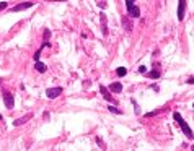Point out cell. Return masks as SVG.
Returning <instances> with one entry per match:
<instances>
[{"label": "cell", "mask_w": 194, "mask_h": 151, "mask_svg": "<svg viewBox=\"0 0 194 151\" xmlns=\"http://www.w3.org/2000/svg\"><path fill=\"white\" fill-rule=\"evenodd\" d=\"M173 119H175L176 120V123H178L179 127H181V130H183V133H184L186 136H188V138H194V133H193V130H191V127L188 125V123H186L184 120H183V117H181V114H179V112H173Z\"/></svg>", "instance_id": "obj_1"}, {"label": "cell", "mask_w": 194, "mask_h": 151, "mask_svg": "<svg viewBox=\"0 0 194 151\" xmlns=\"http://www.w3.org/2000/svg\"><path fill=\"white\" fill-rule=\"evenodd\" d=\"M126 8H127V12H129L131 18H139V16H140V10H139V7L134 5V2L127 0V2H126Z\"/></svg>", "instance_id": "obj_2"}, {"label": "cell", "mask_w": 194, "mask_h": 151, "mask_svg": "<svg viewBox=\"0 0 194 151\" xmlns=\"http://www.w3.org/2000/svg\"><path fill=\"white\" fill-rule=\"evenodd\" d=\"M3 102H5L7 109H13L15 107V99H13V94L10 91H3Z\"/></svg>", "instance_id": "obj_3"}, {"label": "cell", "mask_w": 194, "mask_h": 151, "mask_svg": "<svg viewBox=\"0 0 194 151\" xmlns=\"http://www.w3.org/2000/svg\"><path fill=\"white\" fill-rule=\"evenodd\" d=\"M59 94H62V88L60 86H55V88H47L46 90V96L49 99H55Z\"/></svg>", "instance_id": "obj_4"}, {"label": "cell", "mask_w": 194, "mask_h": 151, "mask_svg": "<svg viewBox=\"0 0 194 151\" xmlns=\"http://www.w3.org/2000/svg\"><path fill=\"white\" fill-rule=\"evenodd\" d=\"M184 10H186V0H179L178 2V20L179 21L184 18Z\"/></svg>", "instance_id": "obj_5"}, {"label": "cell", "mask_w": 194, "mask_h": 151, "mask_svg": "<svg viewBox=\"0 0 194 151\" xmlns=\"http://www.w3.org/2000/svg\"><path fill=\"white\" fill-rule=\"evenodd\" d=\"M100 91H101V94H103V98L106 99V101H109V102H113V104H116L114 102V99H113V96L109 94V90L106 86H103V85H100Z\"/></svg>", "instance_id": "obj_6"}, {"label": "cell", "mask_w": 194, "mask_h": 151, "mask_svg": "<svg viewBox=\"0 0 194 151\" xmlns=\"http://www.w3.org/2000/svg\"><path fill=\"white\" fill-rule=\"evenodd\" d=\"M34 3L33 2H23V3H20V5H15L12 8V12H21V10H26V8H31Z\"/></svg>", "instance_id": "obj_7"}, {"label": "cell", "mask_w": 194, "mask_h": 151, "mask_svg": "<svg viewBox=\"0 0 194 151\" xmlns=\"http://www.w3.org/2000/svg\"><path fill=\"white\" fill-rule=\"evenodd\" d=\"M121 23H122V28L124 29H127V31H132V28H134V26H132V21H131V18H129V15H124L122 16V20H121Z\"/></svg>", "instance_id": "obj_8"}, {"label": "cell", "mask_w": 194, "mask_h": 151, "mask_svg": "<svg viewBox=\"0 0 194 151\" xmlns=\"http://www.w3.org/2000/svg\"><path fill=\"white\" fill-rule=\"evenodd\" d=\"M30 119H33V114H26V115H23V117H20V119H16V120H13V125L15 127H18V125H23V123H26Z\"/></svg>", "instance_id": "obj_9"}, {"label": "cell", "mask_w": 194, "mask_h": 151, "mask_svg": "<svg viewBox=\"0 0 194 151\" xmlns=\"http://www.w3.org/2000/svg\"><path fill=\"white\" fill-rule=\"evenodd\" d=\"M109 91H113V93H121V91H122V85H121V83H111Z\"/></svg>", "instance_id": "obj_10"}, {"label": "cell", "mask_w": 194, "mask_h": 151, "mask_svg": "<svg viewBox=\"0 0 194 151\" xmlns=\"http://www.w3.org/2000/svg\"><path fill=\"white\" fill-rule=\"evenodd\" d=\"M34 68H36L39 73H44L47 67H46V63H43V62H36V63H34Z\"/></svg>", "instance_id": "obj_11"}, {"label": "cell", "mask_w": 194, "mask_h": 151, "mask_svg": "<svg viewBox=\"0 0 194 151\" xmlns=\"http://www.w3.org/2000/svg\"><path fill=\"white\" fill-rule=\"evenodd\" d=\"M100 18H101V23H103V34H108V26H106V15H105V13H101V15H100Z\"/></svg>", "instance_id": "obj_12"}, {"label": "cell", "mask_w": 194, "mask_h": 151, "mask_svg": "<svg viewBox=\"0 0 194 151\" xmlns=\"http://www.w3.org/2000/svg\"><path fill=\"white\" fill-rule=\"evenodd\" d=\"M160 71H158V70H152V71H148V73H147V77L148 78H153V80H157V78H160Z\"/></svg>", "instance_id": "obj_13"}, {"label": "cell", "mask_w": 194, "mask_h": 151, "mask_svg": "<svg viewBox=\"0 0 194 151\" xmlns=\"http://www.w3.org/2000/svg\"><path fill=\"white\" fill-rule=\"evenodd\" d=\"M126 73H127V68H124V67H119V68L116 70V75H117V77H124Z\"/></svg>", "instance_id": "obj_14"}, {"label": "cell", "mask_w": 194, "mask_h": 151, "mask_svg": "<svg viewBox=\"0 0 194 151\" xmlns=\"http://www.w3.org/2000/svg\"><path fill=\"white\" fill-rule=\"evenodd\" d=\"M108 111L109 112H114V114H122V111H121V109H117V107H113V106H109V107H108Z\"/></svg>", "instance_id": "obj_15"}, {"label": "cell", "mask_w": 194, "mask_h": 151, "mask_svg": "<svg viewBox=\"0 0 194 151\" xmlns=\"http://www.w3.org/2000/svg\"><path fill=\"white\" fill-rule=\"evenodd\" d=\"M158 112H160V111H153V112H147V114H145V117H153V115H157L158 114Z\"/></svg>", "instance_id": "obj_16"}, {"label": "cell", "mask_w": 194, "mask_h": 151, "mask_svg": "<svg viewBox=\"0 0 194 151\" xmlns=\"http://www.w3.org/2000/svg\"><path fill=\"white\" fill-rule=\"evenodd\" d=\"M132 104H134V107H136V109H134V111H136V114H139V112H140V107H139V106H137L136 99H132Z\"/></svg>", "instance_id": "obj_17"}, {"label": "cell", "mask_w": 194, "mask_h": 151, "mask_svg": "<svg viewBox=\"0 0 194 151\" xmlns=\"http://www.w3.org/2000/svg\"><path fill=\"white\" fill-rule=\"evenodd\" d=\"M49 36H51V31H49V29H46V31H44V41L49 39Z\"/></svg>", "instance_id": "obj_18"}, {"label": "cell", "mask_w": 194, "mask_h": 151, "mask_svg": "<svg viewBox=\"0 0 194 151\" xmlns=\"http://www.w3.org/2000/svg\"><path fill=\"white\" fill-rule=\"evenodd\" d=\"M139 73H147V68L142 65V67H139Z\"/></svg>", "instance_id": "obj_19"}, {"label": "cell", "mask_w": 194, "mask_h": 151, "mask_svg": "<svg viewBox=\"0 0 194 151\" xmlns=\"http://www.w3.org/2000/svg\"><path fill=\"white\" fill-rule=\"evenodd\" d=\"M7 5H8L7 2H0V10H5V8H7Z\"/></svg>", "instance_id": "obj_20"}, {"label": "cell", "mask_w": 194, "mask_h": 151, "mask_svg": "<svg viewBox=\"0 0 194 151\" xmlns=\"http://www.w3.org/2000/svg\"><path fill=\"white\" fill-rule=\"evenodd\" d=\"M106 5H108L106 2H98V7H101V8H106Z\"/></svg>", "instance_id": "obj_21"}, {"label": "cell", "mask_w": 194, "mask_h": 151, "mask_svg": "<svg viewBox=\"0 0 194 151\" xmlns=\"http://www.w3.org/2000/svg\"><path fill=\"white\" fill-rule=\"evenodd\" d=\"M188 83H189V85H194V77L189 78V80H188Z\"/></svg>", "instance_id": "obj_22"}, {"label": "cell", "mask_w": 194, "mask_h": 151, "mask_svg": "<svg viewBox=\"0 0 194 151\" xmlns=\"http://www.w3.org/2000/svg\"><path fill=\"white\" fill-rule=\"evenodd\" d=\"M49 115H51L49 112H44V114H43V117H44V119H49Z\"/></svg>", "instance_id": "obj_23"}, {"label": "cell", "mask_w": 194, "mask_h": 151, "mask_svg": "<svg viewBox=\"0 0 194 151\" xmlns=\"http://www.w3.org/2000/svg\"><path fill=\"white\" fill-rule=\"evenodd\" d=\"M0 120H2V114H0Z\"/></svg>", "instance_id": "obj_24"}, {"label": "cell", "mask_w": 194, "mask_h": 151, "mask_svg": "<svg viewBox=\"0 0 194 151\" xmlns=\"http://www.w3.org/2000/svg\"><path fill=\"white\" fill-rule=\"evenodd\" d=\"M0 85H2V78H0Z\"/></svg>", "instance_id": "obj_25"}, {"label": "cell", "mask_w": 194, "mask_h": 151, "mask_svg": "<svg viewBox=\"0 0 194 151\" xmlns=\"http://www.w3.org/2000/svg\"><path fill=\"white\" fill-rule=\"evenodd\" d=\"M193 151H194V146H193Z\"/></svg>", "instance_id": "obj_26"}, {"label": "cell", "mask_w": 194, "mask_h": 151, "mask_svg": "<svg viewBox=\"0 0 194 151\" xmlns=\"http://www.w3.org/2000/svg\"><path fill=\"white\" fill-rule=\"evenodd\" d=\"M193 107H194V106H193Z\"/></svg>", "instance_id": "obj_27"}]
</instances>
